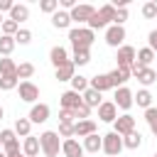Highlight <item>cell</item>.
Returning a JSON list of instances; mask_svg holds the SVG:
<instances>
[{
    "label": "cell",
    "instance_id": "28",
    "mask_svg": "<svg viewBox=\"0 0 157 157\" xmlns=\"http://www.w3.org/2000/svg\"><path fill=\"white\" fill-rule=\"evenodd\" d=\"M96 12H98V17H101V20L105 22V25H113V22H115V7H113L110 2L101 5V7L96 10Z\"/></svg>",
    "mask_w": 157,
    "mask_h": 157
},
{
    "label": "cell",
    "instance_id": "18",
    "mask_svg": "<svg viewBox=\"0 0 157 157\" xmlns=\"http://www.w3.org/2000/svg\"><path fill=\"white\" fill-rule=\"evenodd\" d=\"M49 61L54 64V69H59V66H64V64L71 61V59H69V52L56 44V47H52V52H49Z\"/></svg>",
    "mask_w": 157,
    "mask_h": 157
},
{
    "label": "cell",
    "instance_id": "20",
    "mask_svg": "<svg viewBox=\"0 0 157 157\" xmlns=\"http://www.w3.org/2000/svg\"><path fill=\"white\" fill-rule=\"evenodd\" d=\"M83 152H98L101 147H103V135H98V132H93V135H88V137H83Z\"/></svg>",
    "mask_w": 157,
    "mask_h": 157
},
{
    "label": "cell",
    "instance_id": "22",
    "mask_svg": "<svg viewBox=\"0 0 157 157\" xmlns=\"http://www.w3.org/2000/svg\"><path fill=\"white\" fill-rule=\"evenodd\" d=\"M10 20L12 22H25V20H29V7L27 5H20V2H15L12 5V10H10Z\"/></svg>",
    "mask_w": 157,
    "mask_h": 157
},
{
    "label": "cell",
    "instance_id": "8",
    "mask_svg": "<svg viewBox=\"0 0 157 157\" xmlns=\"http://www.w3.org/2000/svg\"><path fill=\"white\" fill-rule=\"evenodd\" d=\"M93 12H96V7L93 5H88V2H81V5H76L69 15H71V22H88L91 17H93Z\"/></svg>",
    "mask_w": 157,
    "mask_h": 157
},
{
    "label": "cell",
    "instance_id": "37",
    "mask_svg": "<svg viewBox=\"0 0 157 157\" xmlns=\"http://www.w3.org/2000/svg\"><path fill=\"white\" fill-rule=\"evenodd\" d=\"M0 29H2V34H5V37H15V34H17V29H20V25H17V22H12V20L7 17V20H2Z\"/></svg>",
    "mask_w": 157,
    "mask_h": 157
},
{
    "label": "cell",
    "instance_id": "4",
    "mask_svg": "<svg viewBox=\"0 0 157 157\" xmlns=\"http://www.w3.org/2000/svg\"><path fill=\"white\" fill-rule=\"evenodd\" d=\"M130 71H132V76L147 88V86H152L155 81H157V71L152 69V66H140V64H132L130 66Z\"/></svg>",
    "mask_w": 157,
    "mask_h": 157
},
{
    "label": "cell",
    "instance_id": "33",
    "mask_svg": "<svg viewBox=\"0 0 157 157\" xmlns=\"http://www.w3.org/2000/svg\"><path fill=\"white\" fill-rule=\"evenodd\" d=\"M12 49H15V37H5V34H0V54H2V56H10Z\"/></svg>",
    "mask_w": 157,
    "mask_h": 157
},
{
    "label": "cell",
    "instance_id": "25",
    "mask_svg": "<svg viewBox=\"0 0 157 157\" xmlns=\"http://www.w3.org/2000/svg\"><path fill=\"white\" fill-rule=\"evenodd\" d=\"M54 76H56V81H71V78L76 76V66H74L71 61H66L64 66H59V69L54 71Z\"/></svg>",
    "mask_w": 157,
    "mask_h": 157
},
{
    "label": "cell",
    "instance_id": "23",
    "mask_svg": "<svg viewBox=\"0 0 157 157\" xmlns=\"http://www.w3.org/2000/svg\"><path fill=\"white\" fill-rule=\"evenodd\" d=\"M155 52L150 49V47H142V49H137L135 52V64H140V66H150L152 61H155Z\"/></svg>",
    "mask_w": 157,
    "mask_h": 157
},
{
    "label": "cell",
    "instance_id": "1",
    "mask_svg": "<svg viewBox=\"0 0 157 157\" xmlns=\"http://www.w3.org/2000/svg\"><path fill=\"white\" fill-rule=\"evenodd\" d=\"M69 42H71L74 49H91V44L96 42V32H91L88 27H71Z\"/></svg>",
    "mask_w": 157,
    "mask_h": 157
},
{
    "label": "cell",
    "instance_id": "34",
    "mask_svg": "<svg viewBox=\"0 0 157 157\" xmlns=\"http://www.w3.org/2000/svg\"><path fill=\"white\" fill-rule=\"evenodd\" d=\"M88 88V78L86 76H81V74H76L74 78H71V91H76V93H83Z\"/></svg>",
    "mask_w": 157,
    "mask_h": 157
},
{
    "label": "cell",
    "instance_id": "11",
    "mask_svg": "<svg viewBox=\"0 0 157 157\" xmlns=\"http://www.w3.org/2000/svg\"><path fill=\"white\" fill-rule=\"evenodd\" d=\"M83 101H81V93H76V91H64L61 96H59V105L64 108V110H74V108H78Z\"/></svg>",
    "mask_w": 157,
    "mask_h": 157
},
{
    "label": "cell",
    "instance_id": "27",
    "mask_svg": "<svg viewBox=\"0 0 157 157\" xmlns=\"http://www.w3.org/2000/svg\"><path fill=\"white\" fill-rule=\"evenodd\" d=\"M12 130H15L17 137H27V135H32V123H29V118H17Z\"/></svg>",
    "mask_w": 157,
    "mask_h": 157
},
{
    "label": "cell",
    "instance_id": "45",
    "mask_svg": "<svg viewBox=\"0 0 157 157\" xmlns=\"http://www.w3.org/2000/svg\"><path fill=\"white\" fill-rule=\"evenodd\" d=\"M17 135H15V130H0V142L2 145H7L10 140H15Z\"/></svg>",
    "mask_w": 157,
    "mask_h": 157
},
{
    "label": "cell",
    "instance_id": "7",
    "mask_svg": "<svg viewBox=\"0 0 157 157\" xmlns=\"http://www.w3.org/2000/svg\"><path fill=\"white\" fill-rule=\"evenodd\" d=\"M115 61H118V66H120V69H130V66L135 64V47H130V44L118 47Z\"/></svg>",
    "mask_w": 157,
    "mask_h": 157
},
{
    "label": "cell",
    "instance_id": "44",
    "mask_svg": "<svg viewBox=\"0 0 157 157\" xmlns=\"http://www.w3.org/2000/svg\"><path fill=\"white\" fill-rule=\"evenodd\" d=\"M125 20H128V7H118V10H115V22H113V25H120V27H123Z\"/></svg>",
    "mask_w": 157,
    "mask_h": 157
},
{
    "label": "cell",
    "instance_id": "31",
    "mask_svg": "<svg viewBox=\"0 0 157 157\" xmlns=\"http://www.w3.org/2000/svg\"><path fill=\"white\" fill-rule=\"evenodd\" d=\"M32 76H34V64H32V61H22V64H17V78L29 81Z\"/></svg>",
    "mask_w": 157,
    "mask_h": 157
},
{
    "label": "cell",
    "instance_id": "53",
    "mask_svg": "<svg viewBox=\"0 0 157 157\" xmlns=\"http://www.w3.org/2000/svg\"><path fill=\"white\" fill-rule=\"evenodd\" d=\"M0 147H2V142H0Z\"/></svg>",
    "mask_w": 157,
    "mask_h": 157
},
{
    "label": "cell",
    "instance_id": "50",
    "mask_svg": "<svg viewBox=\"0 0 157 157\" xmlns=\"http://www.w3.org/2000/svg\"><path fill=\"white\" fill-rule=\"evenodd\" d=\"M12 157H25V155H22V152H17V155H12Z\"/></svg>",
    "mask_w": 157,
    "mask_h": 157
},
{
    "label": "cell",
    "instance_id": "24",
    "mask_svg": "<svg viewBox=\"0 0 157 157\" xmlns=\"http://www.w3.org/2000/svg\"><path fill=\"white\" fill-rule=\"evenodd\" d=\"M101 96H103V93H98V91H93V88H86V91L81 93V101H83V105H88V108H98V105L103 103Z\"/></svg>",
    "mask_w": 157,
    "mask_h": 157
},
{
    "label": "cell",
    "instance_id": "49",
    "mask_svg": "<svg viewBox=\"0 0 157 157\" xmlns=\"http://www.w3.org/2000/svg\"><path fill=\"white\" fill-rule=\"evenodd\" d=\"M2 115H5V110H2V105H0V120H2Z\"/></svg>",
    "mask_w": 157,
    "mask_h": 157
},
{
    "label": "cell",
    "instance_id": "32",
    "mask_svg": "<svg viewBox=\"0 0 157 157\" xmlns=\"http://www.w3.org/2000/svg\"><path fill=\"white\" fill-rule=\"evenodd\" d=\"M17 76V64L10 59V56H2L0 59V76Z\"/></svg>",
    "mask_w": 157,
    "mask_h": 157
},
{
    "label": "cell",
    "instance_id": "10",
    "mask_svg": "<svg viewBox=\"0 0 157 157\" xmlns=\"http://www.w3.org/2000/svg\"><path fill=\"white\" fill-rule=\"evenodd\" d=\"M115 108H120V110H130L132 108V91L128 88V86H120V88H115Z\"/></svg>",
    "mask_w": 157,
    "mask_h": 157
},
{
    "label": "cell",
    "instance_id": "14",
    "mask_svg": "<svg viewBox=\"0 0 157 157\" xmlns=\"http://www.w3.org/2000/svg\"><path fill=\"white\" fill-rule=\"evenodd\" d=\"M115 118H118L115 103H113V101H103V103L98 105V120H103V123H115Z\"/></svg>",
    "mask_w": 157,
    "mask_h": 157
},
{
    "label": "cell",
    "instance_id": "30",
    "mask_svg": "<svg viewBox=\"0 0 157 157\" xmlns=\"http://www.w3.org/2000/svg\"><path fill=\"white\" fill-rule=\"evenodd\" d=\"M88 61H91V49H74V56H71L74 66H86Z\"/></svg>",
    "mask_w": 157,
    "mask_h": 157
},
{
    "label": "cell",
    "instance_id": "35",
    "mask_svg": "<svg viewBox=\"0 0 157 157\" xmlns=\"http://www.w3.org/2000/svg\"><path fill=\"white\" fill-rule=\"evenodd\" d=\"M20 86V78L12 74V76H0V91H12Z\"/></svg>",
    "mask_w": 157,
    "mask_h": 157
},
{
    "label": "cell",
    "instance_id": "40",
    "mask_svg": "<svg viewBox=\"0 0 157 157\" xmlns=\"http://www.w3.org/2000/svg\"><path fill=\"white\" fill-rule=\"evenodd\" d=\"M29 42H32V32L25 29V27H20L17 34H15V44H29Z\"/></svg>",
    "mask_w": 157,
    "mask_h": 157
},
{
    "label": "cell",
    "instance_id": "17",
    "mask_svg": "<svg viewBox=\"0 0 157 157\" xmlns=\"http://www.w3.org/2000/svg\"><path fill=\"white\" fill-rule=\"evenodd\" d=\"M39 137H34V135H27L25 140H22V155L25 157H39Z\"/></svg>",
    "mask_w": 157,
    "mask_h": 157
},
{
    "label": "cell",
    "instance_id": "38",
    "mask_svg": "<svg viewBox=\"0 0 157 157\" xmlns=\"http://www.w3.org/2000/svg\"><path fill=\"white\" fill-rule=\"evenodd\" d=\"M142 17H145V20H155V17H157V2H155V0H150V2L142 5Z\"/></svg>",
    "mask_w": 157,
    "mask_h": 157
},
{
    "label": "cell",
    "instance_id": "36",
    "mask_svg": "<svg viewBox=\"0 0 157 157\" xmlns=\"http://www.w3.org/2000/svg\"><path fill=\"white\" fill-rule=\"evenodd\" d=\"M145 120H147V125H150V130H152V135L157 137V108H155V105L145 110Z\"/></svg>",
    "mask_w": 157,
    "mask_h": 157
},
{
    "label": "cell",
    "instance_id": "3",
    "mask_svg": "<svg viewBox=\"0 0 157 157\" xmlns=\"http://www.w3.org/2000/svg\"><path fill=\"white\" fill-rule=\"evenodd\" d=\"M108 157H120V152H123V137L118 135V132H108V135H103V147H101Z\"/></svg>",
    "mask_w": 157,
    "mask_h": 157
},
{
    "label": "cell",
    "instance_id": "12",
    "mask_svg": "<svg viewBox=\"0 0 157 157\" xmlns=\"http://www.w3.org/2000/svg\"><path fill=\"white\" fill-rule=\"evenodd\" d=\"M49 113H52V110H49L47 103H34V105L29 108V115H27V118H29V123H37V125H39V123H47V120H49Z\"/></svg>",
    "mask_w": 157,
    "mask_h": 157
},
{
    "label": "cell",
    "instance_id": "54",
    "mask_svg": "<svg viewBox=\"0 0 157 157\" xmlns=\"http://www.w3.org/2000/svg\"><path fill=\"white\" fill-rule=\"evenodd\" d=\"M152 157H157V155H152Z\"/></svg>",
    "mask_w": 157,
    "mask_h": 157
},
{
    "label": "cell",
    "instance_id": "46",
    "mask_svg": "<svg viewBox=\"0 0 157 157\" xmlns=\"http://www.w3.org/2000/svg\"><path fill=\"white\" fill-rule=\"evenodd\" d=\"M59 123H76V120H74V113L61 108V110H59Z\"/></svg>",
    "mask_w": 157,
    "mask_h": 157
},
{
    "label": "cell",
    "instance_id": "48",
    "mask_svg": "<svg viewBox=\"0 0 157 157\" xmlns=\"http://www.w3.org/2000/svg\"><path fill=\"white\" fill-rule=\"evenodd\" d=\"M12 5H15L12 0H0V15H2V12H10V10H12Z\"/></svg>",
    "mask_w": 157,
    "mask_h": 157
},
{
    "label": "cell",
    "instance_id": "21",
    "mask_svg": "<svg viewBox=\"0 0 157 157\" xmlns=\"http://www.w3.org/2000/svg\"><path fill=\"white\" fill-rule=\"evenodd\" d=\"M52 25H54L56 29H69V27H71V15H69L66 10H56V12L52 15Z\"/></svg>",
    "mask_w": 157,
    "mask_h": 157
},
{
    "label": "cell",
    "instance_id": "2",
    "mask_svg": "<svg viewBox=\"0 0 157 157\" xmlns=\"http://www.w3.org/2000/svg\"><path fill=\"white\" fill-rule=\"evenodd\" d=\"M39 150L44 157H56L61 150V137L56 135V130H44L39 135Z\"/></svg>",
    "mask_w": 157,
    "mask_h": 157
},
{
    "label": "cell",
    "instance_id": "5",
    "mask_svg": "<svg viewBox=\"0 0 157 157\" xmlns=\"http://www.w3.org/2000/svg\"><path fill=\"white\" fill-rule=\"evenodd\" d=\"M123 42H125V27H120V25H108L105 27V44L108 47H123Z\"/></svg>",
    "mask_w": 157,
    "mask_h": 157
},
{
    "label": "cell",
    "instance_id": "19",
    "mask_svg": "<svg viewBox=\"0 0 157 157\" xmlns=\"http://www.w3.org/2000/svg\"><path fill=\"white\" fill-rule=\"evenodd\" d=\"M88 88H93V91H98V93L110 91V78H108V74H96L93 78H88Z\"/></svg>",
    "mask_w": 157,
    "mask_h": 157
},
{
    "label": "cell",
    "instance_id": "42",
    "mask_svg": "<svg viewBox=\"0 0 157 157\" xmlns=\"http://www.w3.org/2000/svg\"><path fill=\"white\" fill-rule=\"evenodd\" d=\"M56 135H59V137H64V140L74 137V123H59V130H56Z\"/></svg>",
    "mask_w": 157,
    "mask_h": 157
},
{
    "label": "cell",
    "instance_id": "13",
    "mask_svg": "<svg viewBox=\"0 0 157 157\" xmlns=\"http://www.w3.org/2000/svg\"><path fill=\"white\" fill-rule=\"evenodd\" d=\"M108 78H110V88H120V86H125L128 78H132V71H130V69H120V66H115V69L108 74Z\"/></svg>",
    "mask_w": 157,
    "mask_h": 157
},
{
    "label": "cell",
    "instance_id": "26",
    "mask_svg": "<svg viewBox=\"0 0 157 157\" xmlns=\"http://www.w3.org/2000/svg\"><path fill=\"white\" fill-rule=\"evenodd\" d=\"M132 103H137L140 108H152V93L147 91V88H140L137 93H132Z\"/></svg>",
    "mask_w": 157,
    "mask_h": 157
},
{
    "label": "cell",
    "instance_id": "9",
    "mask_svg": "<svg viewBox=\"0 0 157 157\" xmlns=\"http://www.w3.org/2000/svg\"><path fill=\"white\" fill-rule=\"evenodd\" d=\"M17 91H20V98L25 101V103H37V98H39V88L32 83V81H20V86H17Z\"/></svg>",
    "mask_w": 157,
    "mask_h": 157
},
{
    "label": "cell",
    "instance_id": "29",
    "mask_svg": "<svg viewBox=\"0 0 157 157\" xmlns=\"http://www.w3.org/2000/svg\"><path fill=\"white\" fill-rule=\"evenodd\" d=\"M123 147H128V150L142 147V135H140V130H132L130 135H125V137H123Z\"/></svg>",
    "mask_w": 157,
    "mask_h": 157
},
{
    "label": "cell",
    "instance_id": "15",
    "mask_svg": "<svg viewBox=\"0 0 157 157\" xmlns=\"http://www.w3.org/2000/svg\"><path fill=\"white\" fill-rule=\"evenodd\" d=\"M93 132H98V125H96V120H76L74 123V135H78V137H88V135H93Z\"/></svg>",
    "mask_w": 157,
    "mask_h": 157
},
{
    "label": "cell",
    "instance_id": "6",
    "mask_svg": "<svg viewBox=\"0 0 157 157\" xmlns=\"http://www.w3.org/2000/svg\"><path fill=\"white\" fill-rule=\"evenodd\" d=\"M132 130H135V118H132L130 113H123V115L115 118V123H113V132H118L120 137H125V135H130Z\"/></svg>",
    "mask_w": 157,
    "mask_h": 157
},
{
    "label": "cell",
    "instance_id": "52",
    "mask_svg": "<svg viewBox=\"0 0 157 157\" xmlns=\"http://www.w3.org/2000/svg\"><path fill=\"white\" fill-rule=\"evenodd\" d=\"M2 20H5V17H2V15H0V25H2Z\"/></svg>",
    "mask_w": 157,
    "mask_h": 157
},
{
    "label": "cell",
    "instance_id": "41",
    "mask_svg": "<svg viewBox=\"0 0 157 157\" xmlns=\"http://www.w3.org/2000/svg\"><path fill=\"white\" fill-rule=\"evenodd\" d=\"M71 113H74V120H88V118H91V108L83 105V103H81L78 108H74Z\"/></svg>",
    "mask_w": 157,
    "mask_h": 157
},
{
    "label": "cell",
    "instance_id": "39",
    "mask_svg": "<svg viewBox=\"0 0 157 157\" xmlns=\"http://www.w3.org/2000/svg\"><path fill=\"white\" fill-rule=\"evenodd\" d=\"M39 10L47 12V15H54V12L59 10V0H42V2H39Z\"/></svg>",
    "mask_w": 157,
    "mask_h": 157
},
{
    "label": "cell",
    "instance_id": "16",
    "mask_svg": "<svg viewBox=\"0 0 157 157\" xmlns=\"http://www.w3.org/2000/svg\"><path fill=\"white\" fill-rule=\"evenodd\" d=\"M61 152H64V157H83V145L78 140L69 137V140H61Z\"/></svg>",
    "mask_w": 157,
    "mask_h": 157
},
{
    "label": "cell",
    "instance_id": "47",
    "mask_svg": "<svg viewBox=\"0 0 157 157\" xmlns=\"http://www.w3.org/2000/svg\"><path fill=\"white\" fill-rule=\"evenodd\" d=\"M147 47H150V49L157 54V29H152V32L147 34Z\"/></svg>",
    "mask_w": 157,
    "mask_h": 157
},
{
    "label": "cell",
    "instance_id": "43",
    "mask_svg": "<svg viewBox=\"0 0 157 157\" xmlns=\"http://www.w3.org/2000/svg\"><path fill=\"white\" fill-rule=\"evenodd\" d=\"M2 152H5L7 157H12V155H17V152H20V140L15 137V140H10L7 145H2Z\"/></svg>",
    "mask_w": 157,
    "mask_h": 157
},
{
    "label": "cell",
    "instance_id": "51",
    "mask_svg": "<svg viewBox=\"0 0 157 157\" xmlns=\"http://www.w3.org/2000/svg\"><path fill=\"white\" fill-rule=\"evenodd\" d=\"M0 157H7V155H5V152H2V150H0Z\"/></svg>",
    "mask_w": 157,
    "mask_h": 157
}]
</instances>
